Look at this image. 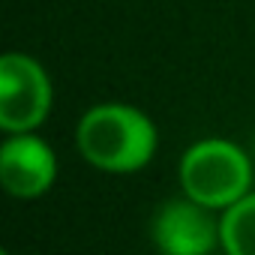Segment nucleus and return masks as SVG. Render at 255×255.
<instances>
[{"mask_svg": "<svg viewBox=\"0 0 255 255\" xmlns=\"http://www.w3.org/2000/svg\"><path fill=\"white\" fill-rule=\"evenodd\" d=\"M75 150L99 174L129 177L156 159L159 126L141 105L102 99L81 111L75 123Z\"/></svg>", "mask_w": 255, "mask_h": 255, "instance_id": "1", "label": "nucleus"}, {"mask_svg": "<svg viewBox=\"0 0 255 255\" xmlns=\"http://www.w3.org/2000/svg\"><path fill=\"white\" fill-rule=\"evenodd\" d=\"M255 189V165L246 147L225 135H207L192 144L177 159V192L186 198L225 213L243 195Z\"/></svg>", "mask_w": 255, "mask_h": 255, "instance_id": "2", "label": "nucleus"}, {"mask_svg": "<svg viewBox=\"0 0 255 255\" xmlns=\"http://www.w3.org/2000/svg\"><path fill=\"white\" fill-rule=\"evenodd\" d=\"M54 111V78L30 54L9 48L0 54V132H42Z\"/></svg>", "mask_w": 255, "mask_h": 255, "instance_id": "3", "label": "nucleus"}, {"mask_svg": "<svg viewBox=\"0 0 255 255\" xmlns=\"http://www.w3.org/2000/svg\"><path fill=\"white\" fill-rule=\"evenodd\" d=\"M60 177L54 144L42 132H12L0 141V189L12 201L45 198Z\"/></svg>", "mask_w": 255, "mask_h": 255, "instance_id": "4", "label": "nucleus"}, {"mask_svg": "<svg viewBox=\"0 0 255 255\" xmlns=\"http://www.w3.org/2000/svg\"><path fill=\"white\" fill-rule=\"evenodd\" d=\"M150 243L159 255H213L219 249V213L177 192L153 210Z\"/></svg>", "mask_w": 255, "mask_h": 255, "instance_id": "5", "label": "nucleus"}, {"mask_svg": "<svg viewBox=\"0 0 255 255\" xmlns=\"http://www.w3.org/2000/svg\"><path fill=\"white\" fill-rule=\"evenodd\" d=\"M219 252L255 255V189L219 213Z\"/></svg>", "mask_w": 255, "mask_h": 255, "instance_id": "6", "label": "nucleus"}, {"mask_svg": "<svg viewBox=\"0 0 255 255\" xmlns=\"http://www.w3.org/2000/svg\"><path fill=\"white\" fill-rule=\"evenodd\" d=\"M0 255H12V252H9V249H0Z\"/></svg>", "mask_w": 255, "mask_h": 255, "instance_id": "7", "label": "nucleus"}]
</instances>
